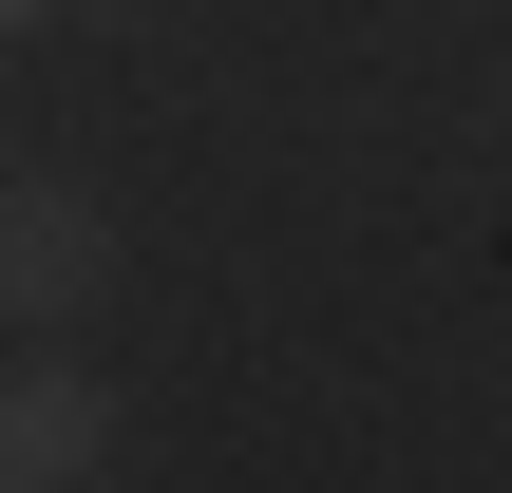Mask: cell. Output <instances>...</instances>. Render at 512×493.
Masks as SVG:
<instances>
[{"label": "cell", "instance_id": "1", "mask_svg": "<svg viewBox=\"0 0 512 493\" xmlns=\"http://www.w3.org/2000/svg\"><path fill=\"white\" fill-rule=\"evenodd\" d=\"M0 304H19L38 342H57L76 304H114V209H95L76 171H19V190H0Z\"/></svg>", "mask_w": 512, "mask_h": 493}, {"label": "cell", "instance_id": "2", "mask_svg": "<svg viewBox=\"0 0 512 493\" xmlns=\"http://www.w3.org/2000/svg\"><path fill=\"white\" fill-rule=\"evenodd\" d=\"M114 437H133V418H114V380H95V361H57V342H38V361L0 380V493H95V475H114Z\"/></svg>", "mask_w": 512, "mask_h": 493}, {"label": "cell", "instance_id": "3", "mask_svg": "<svg viewBox=\"0 0 512 493\" xmlns=\"http://www.w3.org/2000/svg\"><path fill=\"white\" fill-rule=\"evenodd\" d=\"M95 19H152V0H95Z\"/></svg>", "mask_w": 512, "mask_h": 493}]
</instances>
